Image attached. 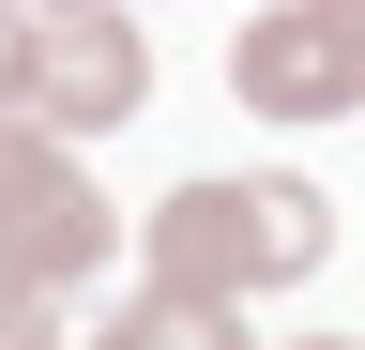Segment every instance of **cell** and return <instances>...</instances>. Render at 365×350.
<instances>
[{
    "instance_id": "obj_10",
    "label": "cell",
    "mask_w": 365,
    "mask_h": 350,
    "mask_svg": "<svg viewBox=\"0 0 365 350\" xmlns=\"http://www.w3.org/2000/svg\"><path fill=\"white\" fill-rule=\"evenodd\" d=\"M31 16H46V0H31Z\"/></svg>"
},
{
    "instance_id": "obj_7",
    "label": "cell",
    "mask_w": 365,
    "mask_h": 350,
    "mask_svg": "<svg viewBox=\"0 0 365 350\" xmlns=\"http://www.w3.org/2000/svg\"><path fill=\"white\" fill-rule=\"evenodd\" d=\"M16 61H31V0H0V107H16Z\"/></svg>"
},
{
    "instance_id": "obj_3",
    "label": "cell",
    "mask_w": 365,
    "mask_h": 350,
    "mask_svg": "<svg viewBox=\"0 0 365 350\" xmlns=\"http://www.w3.org/2000/svg\"><path fill=\"white\" fill-rule=\"evenodd\" d=\"M16 107L61 122V138H107V122L153 107V31L122 0H46L31 16V61H16Z\"/></svg>"
},
{
    "instance_id": "obj_2",
    "label": "cell",
    "mask_w": 365,
    "mask_h": 350,
    "mask_svg": "<svg viewBox=\"0 0 365 350\" xmlns=\"http://www.w3.org/2000/svg\"><path fill=\"white\" fill-rule=\"evenodd\" d=\"M122 259V213L91 198V168L61 122H31V107H0V274H31V289H91Z\"/></svg>"
},
{
    "instance_id": "obj_6",
    "label": "cell",
    "mask_w": 365,
    "mask_h": 350,
    "mask_svg": "<svg viewBox=\"0 0 365 350\" xmlns=\"http://www.w3.org/2000/svg\"><path fill=\"white\" fill-rule=\"evenodd\" d=\"M76 289H31V274H0V350H76Z\"/></svg>"
},
{
    "instance_id": "obj_8",
    "label": "cell",
    "mask_w": 365,
    "mask_h": 350,
    "mask_svg": "<svg viewBox=\"0 0 365 350\" xmlns=\"http://www.w3.org/2000/svg\"><path fill=\"white\" fill-rule=\"evenodd\" d=\"M319 16H335V31H365V0H319Z\"/></svg>"
},
{
    "instance_id": "obj_1",
    "label": "cell",
    "mask_w": 365,
    "mask_h": 350,
    "mask_svg": "<svg viewBox=\"0 0 365 350\" xmlns=\"http://www.w3.org/2000/svg\"><path fill=\"white\" fill-rule=\"evenodd\" d=\"M319 259H335V198L289 183V168H244V183H168L137 213V274L168 289H213V304H259V289H304Z\"/></svg>"
},
{
    "instance_id": "obj_9",
    "label": "cell",
    "mask_w": 365,
    "mask_h": 350,
    "mask_svg": "<svg viewBox=\"0 0 365 350\" xmlns=\"http://www.w3.org/2000/svg\"><path fill=\"white\" fill-rule=\"evenodd\" d=\"M289 350H365V335H289Z\"/></svg>"
},
{
    "instance_id": "obj_4",
    "label": "cell",
    "mask_w": 365,
    "mask_h": 350,
    "mask_svg": "<svg viewBox=\"0 0 365 350\" xmlns=\"http://www.w3.org/2000/svg\"><path fill=\"white\" fill-rule=\"evenodd\" d=\"M228 92H244L259 122H350L365 107V31H335L319 0H259L244 31H228Z\"/></svg>"
},
{
    "instance_id": "obj_5",
    "label": "cell",
    "mask_w": 365,
    "mask_h": 350,
    "mask_svg": "<svg viewBox=\"0 0 365 350\" xmlns=\"http://www.w3.org/2000/svg\"><path fill=\"white\" fill-rule=\"evenodd\" d=\"M76 350H244V304H213V289H168V274H137L107 320H91Z\"/></svg>"
}]
</instances>
